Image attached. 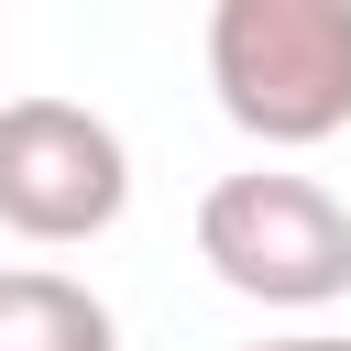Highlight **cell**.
I'll use <instances>...</instances> for the list:
<instances>
[{
  "label": "cell",
  "instance_id": "obj_3",
  "mask_svg": "<svg viewBox=\"0 0 351 351\" xmlns=\"http://www.w3.org/2000/svg\"><path fill=\"white\" fill-rule=\"evenodd\" d=\"M132 208V154L77 99H0V230L11 241H99Z\"/></svg>",
  "mask_w": 351,
  "mask_h": 351
},
{
  "label": "cell",
  "instance_id": "obj_2",
  "mask_svg": "<svg viewBox=\"0 0 351 351\" xmlns=\"http://www.w3.org/2000/svg\"><path fill=\"white\" fill-rule=\"evenodd\" d=\"M197 263L252 307H329L351 296V208L318 176H219L197 197Z\"/></svg>",
  "mask_w": 351,
  "mask_h": 351
},
{
  "label": "cell",
  "instance_id": "obj_5",
  "mask_svg": "<svg viewBox=\"0 0 351 351\" xmlns=\"http://www.w3.org/2000/svg\"><path fill=\"white\" fill-rule=\"evenodd\" d=\"M252 351H351V329H285V340H252Z\"/></svg>",
  "mask_w": 351,
  "mask_h": 351
},
{
  "label": "cell",
  "instance_id": "obj_1",
  "mask_svg": "<svg viewBox=\"0 0 351 351\" xmlns=\"http://www.w3.org/2000/svg\"><path fill=\"white\" fill-rule=\"evenodd\" d=\"M208 88L274 154L351 132V0H208Z\"/></svg>",
  "mask_w": 351,
  "mask_h": 351
},
{
  "label": "cell",
  "instance_id": "obj_4",
  "mask_svg": "<svg viewBox=\"0 0 351 351\" xmlns=\"http://www.w3.org/2000/svg\"><path fill=\"white\" fill-rule=\"evenodd\" d=\"M0 351H121V318L55 263H0Z\"/></svg>",
  "mask_w": 351,
  "mask_h": 351
}]
</instances>
